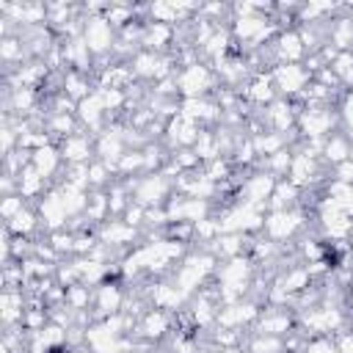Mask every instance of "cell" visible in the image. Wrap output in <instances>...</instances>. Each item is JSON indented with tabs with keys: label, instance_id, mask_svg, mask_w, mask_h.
<instances>
[{
	"label": "cell",
	"instance_id": "cell-8",
	"mask_svg": "<svg viewBox=\"0 0 353 353\" xmlns=\"http://www.w3.org/2000/svg\"><path fill=\"white\" fill-rule=\"evenodd\" d=\"M303 52H306V47H303V41H301V33L284 30V33L279 36V41H276V55H279L281 63H298V58H301Z\"/></svg>",
	"mask_w": 353,
	"mask_h": 353
},
{
	"label": "cell",
	"instance_id": "cell-18",
	"mask_svg": "<svg viewBox=\"0 0 353 353\" xmlns=\"http://www.w3.org/2000/svg\"><path fill=\"white\" fill-rule=\"evenodd\" d=\"M248 99H254V102H273V77H265V74H259L251 85H248Z\"/></svg>",
	"mask_w": 353,
	"mask_h": 353
},
{
	"label": "cell",
	"instance_id": "cell-27",
	"mask_svg": "<svg viewBox=\"0 0 353 353\" xmlns=\"http://www.w3.org/2000/svg\"><path fill=\"white\" fill-rule=\"evenodd\" d=\"M336 176H339V182H347V185H353V160H345V163H339V165H336Z\"/></svg>",
	"mask_w": 353,
	"mask_h": 353
},
{
	"label": "cell",
	"instance_id": "cell-25",
	"mask_svg": "<svg viewBox=\"0 0 353 353\" xmlns=\"http://www.w3.org/2000/svg\"><path fill=\"white\" fill-rule=\"evenodd\" d=\"M342 119H345V124H347V135L353 138V94H347L345 97V105H342Z\"/></svg>",
	"mask_w": 353,
	"mask_h": 353
},
{
	"label": "cell",
	"instance_id": "cell-11",
	"mask_svg": "<svg viewBox=\"0 0 353 353\" xmlns=\"http://www.w3.org/2000/svg\"><path fill=\"white\" fill-rule=\"evenodd\" d=\"M314 157L312 154H298V157H292V163H290V182L292 185H309L312 179H314Z\"/></svg>",
	"mask_w": 353,
	"mask_h": 353
},
{
	"label": "cell",
	"instance_id": "cell-6",
	"mask_svg": "<svg viewBox=\"0 0 353 353\" xmlns=\"http://www.w3.org/2000/svg\"><path fill=\"white\" fill-rule=\"evenodd\" d=\"M168 193V182L165 176H146L141 185H138V193H135V204L141 207H149V204H160Z\"/></svg>",
	"mask_w": 353,
	"mask_h": 353
},
{
	"label": "cell",
	"instance_id": "cell-17",
	"mask_svg": "<svg viewBox=\"0 0 353 353\" xmlns=\"http://www.w3.org/2000/svg\"><path fill=\"white\" fill-rule=\"evenodd\" d=\"M290 325H292L290 314H273V312H268L265 317H259V334H270V336H279V334L290 331Z\"/></svg>",
	"mask_w": 353,
	"mask_h": 353
},
{
	"label": "cell",
	"instance_id": "cell-14",
	"mask_svg": "<svg viewBox=\"0 0 353 353\" xmlns=\"http://www.w3.org/2000/svg\"><path fill=\"white\" fill-rule=\"evenodd\" d=\"M102 113H105V108H102V102H99V94H88L85 99L77 102V116H80L88 127H94V130L99 127Z\"/></svg>",
	"mask_w": 353,
	"mask_h": 353
},
{
	"label": "cell",
	"instance_id": "cell-20",
	"mask_svg": "<svg viewBox=\"0 0 353 353\" xmlns=\"http://www.w3.org/2000/svg\"><path fill=\"white\" fill-rule=\"evenodd\" d=\"M132 237H135V229L127 226V223H110V226L102 232V240H105V243H113V245L130 243Z\"/></svg>",
	"mask_w": 353,
	"mask_h": 353
},
{
	"label": "cell",
	"instance_id": "cell-22",
	"mask_svg": "<svg viewBox=\"0 0 353 353\" xmlns=\"http://www.w3.org/2000/svg\"><path fill=\"white\" fill-rule=\"evenodd\" d=\"M281 350H284V342L279 336H270V334H259L251 342V353H281Z\"/></svg>",
	"mask_w": 353,
	"mask_h": 353
},
{
	"label": "cell",
	"instance_id": "cell-10",
	"mask_svg": "<svg viewBox=\"0 0 353 353\" xmlns=\"http://www.w3.org/2000/svg\"><path fill=\"white\" fill-rule=\"evenodd\" d=\"M58 163H61V152L52 149V146H41V149H33V152H30V165H33L44 179L55 174Z\"/></svg>",
	"mask_w": 353,
	"mask_h": 353
},
{
	"label": "cell",
	"instance_id": "cell-7",
	"mask_svg": "<svg viewBox=\"0 0 353 353\" xmlns=\"http://www.w3.org/2000/svg\"><path fill=\"white\" fill-rule=\"evenodd\" d=\"M39 210H41V218L47 221V226L55 232V229H61L63 226V221H66V207H63V199H61V190H52V193H44V199H41V204H39Z\"/></svg>",
	"mask_w": 353,
	"mask_h": 353
},
{
	"label": "cell",
	"instance_id": "cell-29",
	"mask_svg": "<svg viewBox=\"0 0 353 353\" xmlns=\"http://www.w3.org/2000/svg\"><path fill=\"white\" fill-rule=\"evenodd\" d=\"M339 353H353V334H345L339 339Z\"/></svg>",
	"mask_w": 353,
	"mask_h": 353
},
{
	"label": "cell",
	"instance_id": "cell-12",
	"mask_svg": "<svg viewBox=\"0 0 353 353\" xmlns=\"http://www.w3.org/2000/svg\"><path fill=\"white\" fill-rule=\"evenodd\" d=\"M97 309L102 314H116L121 309V290L113 281H102L97 290Z\"/></svg>",
	"mask_w": 353,
	"mask_h": 353
},
{
	"label": "cell",
	"instance_id": "cell-3",
	"mask_svg": "<svg viewBox=\"0 0 353 353\" xmlns=\"http://www.w3.org/2000/svg\"><path fill=\"white\" fill-rule=\"evenodd\" d=\"M298 121H301L303 135H309L314 141L334 127V113H331V108H306Z\"/></svg>",
	"mask_w": 353,
	"mask_h": 353
},
{
	"label": "cell",
	"instance_id": "cell-28",
	"mask_svg": "<svg viewBox=\"0 0 353 353\" xmlns=\"http://www.w3.org/2000/svg\"><path fill=\"white\" fill-rule=\"evenodd\" d=\"M306 353H334V345L328 342V339H312L309 342V347H306Z\"/></svg>",
	"mask_w": 353,
	"mask_h": 353
},
{
	"label": "cell",
	"instance_id": "cell-24",
	"mask_svg": "<svg viewBox=\"0 0 353 353\" xmlns=\"http://www.w3.org/2000/svg\"><path fill=\"white\" fill-rule=\"evenodd\" d=\"M19 210H25V207H22V196H6V199H3L0 212H3V218H6V221H11Z\"/></svg>",
	"mask_w": 353,
	"mask_h": 353
},
{
	"label": "cell",
	"instance_id": "cell-26",
	"mask_svg": "<svg viewBox=\"0 0 353 353\" xmlns=\"http://www.w3.org/2000/svg\"><path fill=\"white\" fill-rule=\"evenodd\" d=\"M105 163H97V165H88V182L91 185H102L105 182Z\"/></svg>",
	"mask_w": 353,
	"mask_h": 353
},
{
	"label": "cell",
	"instance_id": "cell-9",
	"mask_svg": "<svg viewBox=\"0 0 353 353\" xmlns=\"http://www.w3.org/2000/svg\"><path fill=\"white\" fill-rule=\"evenodd\" d=\"M61 157L66 160V163H85L88 160V152H91V143H88V138H83V135H69V138H63L61 141Z\"/></svg>",
	"mask_w": 353,
	"mask_h": 353
},
{
	"label": "cell",
	"instance_id": "cell-23",
	"mask_svg": "<svg viewBox=\"0 0 353 353\" xmlns=\"http://www.w3.org/2000/svg\"><path fill=\"white\" fill-rule=\"evenodd\" d=\"M0 58L6 63H11V61H19L22 63V41L14 39V36H3V41H0Z\"/></svg>",
	"mask_w": 353,
	"mask_h": 353
},
{
	"label": "cell",
	"instance_id": "cell-4",
	"mask_svg": "<svg viewBox=\"0 0 353 353\" xmlns=\"http://www.w3.org/2000/svg\"><path fill=\"white\" fill-rule=\"evenodd\" d=\"M207 88H210V72H207V66L190 63V66L179 74V91H182L188 99H196V97L204 94Z\"/></svg>",
	"mask_w": 353,
	"mask_h": 353
},
{
	"label": "cell",
	"instance_id": "cell-19",
	"mask_svg": "<svg viewBox=\"0 0 353 353\" xmlns=\"http://www.w3.org/2000/svg\"><path fill=\"white\" fill-rule=\"evenodd\" d=\"M165 331H168V317H165L160 309H154V312H149V314L143 317V334H146V336L160 339Z\"/></svg>",
	"mask_w": 353,
	"mask_h": 353
},
{
	"label": "cell",
	"instance_id": "cell-16",
	"mask_svg": "<svg viewBox=\"0 0 353 353\" xmlns=\"http://www.w3.org/2000/svg\"><path fill=\"white\" fill-rule=\"evenodd\" d=\"M6 229H8L14 237H28V234L36 229V215L25 207V210H19L11 221H6Z\"/></svg>",
	"mask_w": 353,
	"mask_h": 353
},
{
	"label": "cell",
	"instance_id": "cell-13",
	"mask_svg": "<svg viewBox=\"0 0 353 353\" xmlns=\"http://www.w3.org/2000/svg\"><path fill=\"white\" fill-rule=\"evenodd\" d=\"M17 185H19V196L22 199H30V196H39L41 188H44V176L33 168V165H25L17 176Z\"/></svg>",
	"mask_w": 353,
	"mask_h": 353
},
{
	"label": "cell",
	"instance_id": "cell-5",
	"mask_svg": "<svg viewBox=\"0 0 353 353\" xmlns=\"http://www.w3.org/2000/svg\"><path fill=\"white\" fill-rule=\"evenodd\" d=\"M298 226H301V218L295 212H290V210H279L270 218H265V232L273 240H287Z\"/></svg>",
	"mask_w": 353,
	"mask_h": 353
},
{
	"label": "cell",
	"instance_id": "cell-21",
	"mask_svg": "<svg viewBox=\"0 0 353 353\" xmlns=\"http://www.w3.org/2000/svg\"><path fill=\"white\" fill-rule=\"evenodd\" d=\"M50 132L52 135H61V141L63 138H69V135H74V119H72V113H52V119H50Z\"/></svg>",
	"mask_w": 353,
	"mask_h": 353
},
{
	"label": "cell",
	"instance_id": "cell-15",
	"mask_svg": "<svg viewBox=\"0 0 353 353\" xmlns=\"http://www.w3.org/2000/svg\"><path fill=\"white\" fill-rule=\"evenodd\" d=\"M323 152H325V160H328V163L339 165V163L350 160V141H347V138H342V135H334V138H328V141H325Z\"/></svg>",
	"mask_w": 353,
	"mask_h": 353
},
{
	"label": "cell",
	"instance_id": "cell-1",
	"mask_svg": "<svg viewBox=\"0 0 353 353\" xmlns=\"http://www.w3.org/2000/svg\"><path fill=\"white\" fill-rule=\"evenodd\" d=\"M83 41L91 52H108L113 47V25L105 17H88L83 28Z\"/></svg>",
	"mask_w": 353,
	"mask_h": 353
},
{
	"label": "cell",
	"instance_id": "cell-2",
	"mask_svg": "<svg viewBox=\"0 0 353 353\" xmlns=\"http://www.w3.org/2000/svg\"><path fill=\"white\" fill-rule=\"evenodd\" d=\"M273 83L287 97L290 94H303L306 91V83H309V72L303 66H298V63H279L273 69Z\"/></svg>",
	"mask_w": 353,
	"mask_h": 353
}]
</instances>
